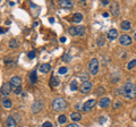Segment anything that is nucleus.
<instances>
[{
    "mask_svg": "<svg viewBox=\"0 0 136 127\" xmlns=\"http://www.w3.org/2000/svg\"><path fill=\"white\" fill-rule=\"evenodd\" d=\"M59 6L61 8H70L73 6V4H72V1H68V0H61L59 2Z\"/></svg>",
    "mask_w": 136,
    "mask_h": 127,
    "instance_id": "nucleus-14",
    "label": "nucleus"
},
{
    "mask_svg": "<svg viewBox=\"0 0 136 127\" xmlns=\"http://www.w3.org/2000/svg\"><path fill=\"white\" fill-rule=\"evenodd\" d=\"M134 38H135V40H136V33H135V35H134Z\"/></svg>",
    "mask_w": 136,
    "mask_h": 127,
    "instance_id": "nucleus-42",
    "label": "nucleus"
},
{
    "mask_svg": "<svg viewBox=\"0 0 136 127\" xmlns=\"http://www.w3.org/2000/svg\"><path fill=\"white\" fill-rule=\"evenodd\" d=\"M9 47H10V48H18V43H17V41L16 40H10V42H9Z\"/></svg>",
    "mask_w": 136,
    "mask_h": 127,
    "instance_id": "nucleus-27",
    "label": "nucleus"
},
{
    "mask_svg": "<svg viewBox=\"0 0 136 127\" xmlns=\"http://www.w3.org/2000/svg\"><path fill=\"white\" fill-rule=\"evenodd\" d=\"M68 32L70 35H79L84 36L85 35V27L84 26H72L68 28Z\"/></svg>",
    "mask_w": 136,
    "mask_h": 127,
    "instance_id": "nucleus-3",
    "label": "nucleus"
},
{
    "mask_svg": "<svg viewBox=\"0 0 136 127\" xmlns=\"http://www.w3.org/2000/svg\"><path fill=\"white\" fill-rule=\"evenodd\" d=\"M79 78H81L83 82L89 81V75H87V73H84V71H82V73L79 74Z\"/></svg>",
    "mask_w": 136,
    "mask_h": 127,
    "instance_id": "nucleus-23",
    "label": "nucleus"
},
{
    "mask_svg": "<svg viewBox=\"0 0 136 127\" xmlns=\"http://www.w3.org/2000/svg\"><path fill=\"white\" fill-rule=\"evenodd\" d=\"M66 127H78V125H77V124H69V125Z\"/></svg>",
    "mask_w": 136,
    "mask_h": 127,
    "instance_id": "nucleus-35",
    "label": "nucleus"
},
{
    "mask_svg": "<svg viewBox=\"0 0 136 127\" xmlns=\"http://www.w3.org/2000/svg\"><path fill=\"white\" fill-rule=\"evenodd\" d=\"M77 87H78V85H77V81H72V83H70V90L72 91H76L77 90Z\"/></svg>",
    "mask_w": 136,
    "mask_h": 127,
    "instance_id": "nucleus-25",
    "label": "nucleus"
},
{
    "mask_svg": "<svg viewBox=\"0 0 136 127\" xmlns=\"http://www.w3.org/2000/svg\"><path fill=\"white\" fill-rule=\"evenodd\" d=\"M27 57H28L30 59H34V58H35V51H34V50L30 51V52L27 53Z\"/></svg>",
    "mask_w": 136,
    "mask_h": 127,
    "instance_id": "nucleus-30",
    "label": "nucleus"
},
{
    "mask_svg": "<svg viewBox=\"0 0 136 127\" xmlns=\"http://www.w3.org/2000/svg\"><path fill=\"white\" fill-rule=\"evenodd\" d=\"M42 108H43V103H42L41 100H35L33 102V104H32V111L36 113L40 110H42Z\"/></svg>",
    "mask_w": 136,
    "mask_h": 127,
    "instance_id": "nucleus-8",
    "label": "nucleus"
},
{
    "mask_svg": "<svg viewBox=\"0 0 136 127\" xmlns=\"http://www.w3.org/2000/svg\"><path fill=\"white\" fill-rule=\"evenodd\" d=\"M10 92H11L10 83H4V84H2V86H1V94H2V95H5V97H7Z\"/></svg>",
    "mask_w": 136,
    "mask_h": 127,
    "instance_id": "nucleus-10",
    "label": "nucleus"
},
{
    "mask_svg": "<svg viewBox=\"0 0 136 127\" xmlns=\"http://www.w3.org/2000/svg\"><path fill=\"white\" fill-rule=\"evenodd\" d=\"M70 119L74 122H79L82 119V116L79 112H73V113H70Z\"/></svg>",
    "mask_w": 136,
    "mask_h": 127,
    "instance_id": "nucleus-16",
    "label": "nucleus"
},
{
    "mask_svg": "<svg viewBox=\"0 0 136 127\" xmlns=\"http://www.w3.org/2000/svg\"><path fill=\"white\" fill-rule=\"evenodd\" d=\"M102 16H103V17H108V16H109V14H108V13H103V14H102Z\"/></svg>",
    "mask_w": 136,
    "mask_h": 127,
    "instance_id": "nucleus-39",
    "label": "nucleus"
},
{
    "mask_svg": "<svg viewBox=\"0 0 136 127\" xmlns=\"http://www.w3.org/2000/svg\"><path fill=\"white\" fill-rule=\"evenodd\" d=\"M79 90H81V92H82L83 94L89 93V92H91V90H92V83H91L90 81L83 82V83H82V85L79 86Z\"/></svg>",
    "mask_w": 136,
    "mask_h": 127,
    "instance_id": "nucleus-5",
    "label": "nucleus"
},
{
    "mask_svg": "<svg viewBox=\"0 0 136 127\" xmlns=\"http://www.w3.org/2000/svg\"><path fill=\"white\" fill-rule=\"evenodd\" d=\"M109 104H110V99H109V98H102V99L99 101V106L101 108L109 107Z\"/></svg>",
    "mask_w": 136,
    "mask_h": 127,
    "instance_id": "nucleus-11",
    "label": "nucleus"
},
{
    "mask_svg": "<svg viewBox=\"0 0 136 127\" xmlns=\"http://www.w3.org/2000/svg\"><path fill=\"white\" fill-rule=\"evenodd\" d=\"M101 2H102V5H104V6L109 5V0H102Z\"/></svg>",
    "mask_w": 136,
    "mask_h": 127,
    "instance_id": "nucleus-34",
    "label": "nucleus"
},
{
    "mask_svg": "<svg viewBox=\"0 0 136 127\" xmlns=\"http://www.w3.org/2000/svg\"><path fill=\"white\" fill-rule=\"evenodd\" d=\"M49 20H50V23H51V24H53V23H54V18H52V17H51Z\"/></svg>",
    "mask_w": 136,
    "mask_h": 127,
    "instance_id": "nucleus-40",
    "label": "nucleus"
},
{
    "mask_svg": "<svg viewBox=\"0 0 136 127\" xmlns=\"http://www.w3.org/2000/svg\"><path fill=\"white\" fill-rule=\"evenodd\" d=\"M119 106H120V102H116L115 107H116V108H118V107H119Z\"/></svg>",
    "mask_w": 136,
    "mask_h": 127,
    "instance_id": "nucleus-38",
    "label": "nucleus"
},
{
    "mask_svg": "<svg viewBox=\"0 0 136 127\" xmlns=\"http://www.w3.org/2000/svg\"><path fill=\"white\" fill-rule=\"evenodd\" d=\"M94 106H95V100L94 99H90L83 104V110L84 111H90V110L93 109Z\"/></svg>",
    "mask_w": 136,
    "mask_h": 127,
    "instance_id": "nucleus-6",
    "label": "nucleus"
},
{
    "mask_svg": "<svg viewBox=\"0 0 136 127\" xmlns=\"http://www.w3.org/2000/svg\"><path fill=\"white\" fill-rule=\"evenodd\" d=\"M67 107V103L63 98H57L52 102V109L54 111H63Z\"/></svg>",
    "mask_w": 136,
    "mask_h": 127,
    "instance_id": "nucleus-2",
    "label": "nucleus"
},
{
    "mask_svg": "<svg viewBox=\"0 0 136 127\" xmlns=\"http://www.w3.org/2000/svg\"><path fill=\"white\" fill-rule=\"evenodd\" d=\"M2 106L5 108H10L11 107V101L9 99H2Z\"/></svg>",
    "mask_w": 136,
    "mask_h": 127,
    "instance_id": "nucleus-22",
    "label": "nucleus"
},
{
    "mask_svg": "<svg viewBox=\"0 0 136 127\" xmlns=\"http://www.w3.org/2000/svg\"><path fill=\"white\" fill-rule=\"evenodd\" d=\"M30 81H31L32 84H35L37 82V76H36V73H35V71H33L31 75H30Z\"/></svg>",
    "mask_w": 136,
    "mask_h": 127,
    "instance_id": "nucleus-21",
    "label": "nucleus"
},
{
    "mask_svg": "<svg viewBox=\"0 0 136 127\" xmlns=\"http://www.w3.org/2000/svg\"><path fill=\"white\" fill-rule=\"evenodd\" d=\"M66 122H67V117H66L65 115H61V116L58 117V122H59V124H65Z\"/></svg>",
    "mask_w": 136,
    "mask_h": 127,
    "instance_id": "nucleus-26",
    "label": "nucleus"
},
{
    "mask_svg": "<svg viewBox=\"0 0 136 127\" xmlns=\"http://www.w3.org/2000/svg\"><path fill=\"white\" fill-rule=\"evenodd\" d=\"M119 93L127 99H135L136 98V85L131 82H126L119 89Z\"/></svg>",
    "mask_w": 136,
    "mask_h": 127,
    "instance_id": "nucleus-1",
    "label": "nucleus"
},
{
    "mask_svg": "<svg viewBox=\"0 0 136 127\" xmlns=\"http://www.w3.org/2000/svg\"><path fill=\"white\" fill-rule=\"evenodd\" d=\"M51 71V65L50 64H43L40 66V71L41 73H49Z\"/></svg>",
    "mask_w": 136,
    "mask_h": 127,
    "instance_id": "nucleus-13",
    "label": "nucleus"
},
{
    "mask_svg": "<svg viewBox=\"0 0 136 127\" xmlns=\"http://www.w3.org/2000/svg\"><path fill=\"white\" fill-rule=\"evenodd\" d=\"M72 59V57L69 56V55H63V61H69Z\"/></svg>",
    "mask_w": 136,
    "mask_h": 127,
    "instance_id": "nucleus-32",
    "label": "nucleus"
},
{
    "mask_svg": "<svg viewBox=\"0 0 136 127\" xmlns=\"http://www.w3.org/2000/svg\"><path fill=\"white\" fill-rule=\"evenodd\" d=\"M14 92H15V94H21L22 89H21V87H18V89H15V90H14Z\"/></svg>",
    "mask_w": 136,
    "mask_h": 127,
    "instance_id": "nucleus-33",
    "label": "nucleus"
},
{
    "mask_svg": "<svg viewBox=\"0 0 136 127\" xmlns=\"http://www.w3.org/2000/svg\"><path fill=\"white\" fill-rule=\"evenodd\" d=\"M6 32H7V30H4V28H1V34H4V33H6Z\"/></svg>",
    "mask_w": 136,
    "mask_h": 127,
    "instance_id": "nucleus-41",
    "label": "nucleus"
},
{
    "mask_svg": "<svg viewBox=\"0 0 136 127\" xmlns=\"http://www.w3.org/2000/svg\"><path fill=\"white\" fill-rule=\"evenodd\" d=\"M111 10H112V14L115 16L119 15V6L117 2H113V5L111 6Z\"/></svg>",
    "mask_w": 136,
    "mask_h": 127,
    "instance_id": "nucleus-17",
    "label": "nucleus"
},
{
    "mask_svg": "<svg viewBox=\"0 0 136 127\" xmlns=\"http://www.w3.org/2000/svg\"><path fill=\"white\" fill-rule=\"evenodd\" d=\"M60 42H66V38H65V36H63V38H60Z\"/></svg>",
    "mask_w": 136,
    "mask_h": 127,
    "instance_id": "nucleus-37",
    "label": "nucleus"
},
{
    "mask_svg": "<svg viewBox=\"0 0 136 127\" xmlns=\"http://www.w3.org/2000/svg\"><path fill=\"white\" fill-rule=\"evenodd\" d=\"M42 127H52V124L50 122H44L42 124Z\"/></svg>",
    "mask_w": 136,
    "mask_h": 127,
    "instance_id": "nucleus-31",
    "label": "nucleus"
},
{
    "mask_svg": "<svg viewBox=\"0 0 136 127\" xmlns=\"http://www.w3.org/2000/svg\"><path fill=\"white\" fill-rule=\"evenodd\" d=\"M89 67H90V73H91L92 75H96L98 71H99V61H98V59L93 58L92 60L90 61Z\"/></svg>",
    "mask_w": 136,
    "mask_h": 127,
    "instance_id": "nucleus-4",
    "label": "nucleus"
},
{
    "mask_svg": "<svg viewBox=\"0 0 136 127\" xmlns=\"http://www.w3.org/2000/svg\"><path fill=\"white\" fill-rule=\"evenodd\" d=\"M100 119H101V120H100V122H101V124H103V122H105V117H101Z\"/></svg>",
    "mask_w": 136,
    "mask_h": 127,
    "instance_id": "nucleus-36",
    "label": "nucleus"
},
{
    "mask_svg": "<svg viewBox=\"0 0 136 127\" xmlns=\"http://www.w3.org/2000/svg\"><path fill=\"white\" fill-rule=\"evenodd\" d=\"M10 85L11 87L15 90V89H18V87H21V83H22V80H21V77H18V76H14L13 78L10 80Z\"/></svg>",
    "mask_w": 136,
    "mask_h": 127,
    "instance_id": "nucleus-7",
    "label": "nucleus"
},
{
    "mask_svg": "<svg viewBox=\"0 0 136 127\" xmlns=\"http://www.w3.org/2000/svg\"><path fill=\"white\" fill-rule=\"evenodd\" d=\"M96 43H98V46L99 47H104V43H105L104 38H103V36H99V38H98V41H96Z\"/></svg>",
    "mask_w": 136,
    "mask_h": 127,
    "instance_id": "nucleus-24",
    "label": "nucleus"
},
{
    "mask_svg": "<svg viewBox=\"0 0 136 127\" xmlns=\"http://www.w3.org/2000/svg\"><path fill=\"white\" fill-rule=\"evenodd\" d=\"M135 65H136V60L134 59V60L129 61V64H128V66H127V68H128V69H131V68H134V67H135Z\"/></svg>",
    "mask_w": 136,
    "mask_h": 127,
    "instance_id": "nucleus-29",
    "label": "nucleus"
},
{
    "mask_svg": "<svg viewBox=\"0 0 136 127\" xmlns=\"http://www.w3.org/2000/svg\"><path fill=\"white\" fill-rule=\"evenodd\" d=\"M6 125L7 127H16V120L14 117H8L6 120Z\"/></svg>",
    "mask_w": 136,
    "mask_h": 127,
    "instance_id": "nucleus-15",
    "label": "nucleus"
},
{
    "mask_svg": "<svg viewBox=\"0 0 136 127\" xmlns=\"http://www.w3.org/2000/svg\"><path fill=\"white\" fill-rule=\"evenodd\" d=\"M50 84H51L53 87H56V86H58V85L60 84V80H59L58 77H56V76H52V77H51V80H50Z\"/></svg>",
    "mask_w": 136,
    "mask_h": 127,
    "instance_id": "nucleus-18",
    "label": "nucleus"
},
{
    "mask_svg": "<svg viewBox=\"0 0 136 127\" xmlns=\"http://www.w3.org/2000/svg\"><path fill=\"white\" fill-rule=\"evenodd\" d=\"M67 67H60V68H59V69H58V73H59V74H61V75H63V74H66V73H67Z\"/></svg>",
    "mask_w": 136,
    "mask_h": 127,
    "instance_id": "nucleus-28",
    "label": "nucleus"
},
{
    "mask_svg": "<svg viewBox=\"0 0 136 127\" xmlns=\"http://www.w3.org/2000/svg\"><path fill=\"white\" fill-rule=\"evenodd\" d=\"M119 42L121 46H129V44H131V38L127 34H124L119 38Z\"/></svg>",
    "mask_w": 136,
    "mask_h": 127,
    "instance_id": "nucleus-9",
    "label": "nucleus"
},
{
    "mask_svg": "<svg viewBox=\"0 0 136 127\" xmlns=\"http://www.w3.org/2000/svg\"><path fill=\"white\" fill-rule=\"evenodd\" d=\"M108 38H109L110 40H115L118 38V31L116 30V28H111V30L108 32Z\"/></svg>",
    "mask_w": 136,
    "mask_h": 127,
    "instance_id": "nucleus-12",
    "label": "nucleus"
},
{
    "mask_svg": "<svg viewBox=\"0 0 136 127\" xmlns=\"http://www.w3.org/2000/svg\"><path fill=\"white\" fill-rule=\"evenodd\" d=\"M121 28L124 31H129L131 30V23H129L128 20H124V22L121 23Z\"/></svg>",
    "mask_w": 136,
    "mask_h": 127,
    "instance_id": "nucleus-19",
    "label": "nucleus"
},
{
    "mask_svg": "<svg viewBox=\"0 0 136 127\" xmlns=\"http://www.w3.org/2000/svg\"><path fill=\"white\" fill-rule=\"evenodd\" d=\"M82 19H83V15L79 14V13H77V14H75V15L73 16V22L74 23H79Z\"/></svg>",
    "mask_w": 136,
    "mask_h": 127,
    "instance_id": "nucleus-20",
    "label": "nucleus"
}]
</instances>
